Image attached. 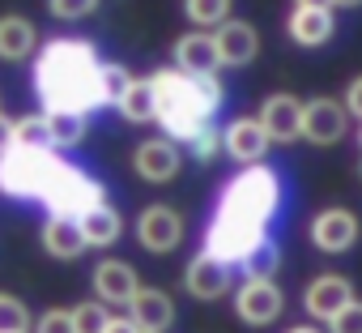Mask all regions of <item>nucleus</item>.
Returning <instances> with one entry per match:
<instances>
[{"instance_id":"12","label":"nucleus","mask_w":362,"mask_h":333,"mask_svg":"<svg viewBox=\"0 0 362 333\" xmlns=\"http://www.w3.org/2000/svg\"><path fill=\"white\" fill-rule=\"evenodd\" d=\"M132 171L145 180V184H170L179 176V145L170 137H153V141H141L136 154H132Z\"/></svg>"},{"instance_id":"30","label":"nucleus","mask_w":362,"mask_h":333,"mask_svg":"<svg viewBox=\"0 0 362 333\" xmlns=\"http://www.w3.org/2000/svg\"><path fill=\"white\" fill-rule=\"evenodd\" d=\"M30 329V312L18 295H5L0 290V333H26Z\"/></svg>"},{"instance_id":"27","label":"nucleus","mask_w":362,"mask_h":333,"mask_svg":"<svg viewBox=\"0 0 362 333\" xmlns=\"http://www.w3.org/2000/svg\"><path fill=\"white\" fill-rule=\"evenodd\" d=\"M13 145L22 149H52V128H47V115H22L13 124Z\"/></svg>"},{"instance_id":"4","label":"nucleus","mask_w":362,"mask_h":333,"mask_svg":"<svg viewBox=\"0 0 362 333\" xmlns=\"http://www.w3.org/2000/svg\"><path fill=\"white\" fill-rule=\"evenodd\" d=\"M56 162H60L56 149L9 145L5 154H0V193H5V197H22V201H39Z\"/></svg>"},{"instance_id":"18","label":"nucleus","mask_w":362,"mask_h":333,"mask_svg":"<svg viewBox=\"0 0 362 333\" xmlns=\"http://www.w3.org/2000/svg\"><path fill=\"white\" fill-rule=\"evenodd\" d=\"M175 69L179 73H218L214 30H188L175 39Z\"/></svg>"},{"instance_id":"34","label":"nucleus","mask_w":362,"mask_h":333,"mask_svg":"<svg viewBox=\"0 0 362 333\" xmlns=\"http://www.w3.org/2000/svg\"><path fill=\"white\" fill-rule=\"evenodd\" d=\"M47 9L64 22H77V18H90L98 9V0H47Z\"/></svg>"},{"instance_id":"39","label":"nucleus","mask_w":362,"mask_h":333,"mask_svg":"<svg viewBox=\"0 0 362 333\" xmlns=\"http://www.w3.org/2000/svg\"><path fill=\"white\" fill-rule=\"evenodd\" d=\"M332 5H341V9H354V5H362V0H332Z\"/></svg>"},{"instance_id":"7","label":"nucleus","mask_w":362,"mask_h":333,"mask_svg":"<svg viewBox=\"0 0 362 333\" xmlns=\"http://www.w3.org/2000/svg\"><path fill=\"white\" fill-rule=\"evenodd\" d=\"M281 307H286V299H281V290H277V282L273 278H247L243 286H239V295H235V312H239V320H247V324H273L277 316H281Z\"/></svg>"},{"instance_id":"36","label":"nucleus","mask_w":362,"mask_h":333,"mask_svg":"<svg viewBox=\"0 0 362 333\" xmlns=\"http://www.w3.org/2000/svg\"><path fill=\"white\" fill-rule=\"evenodd\" d=\"M103 333H136V324H132V320H128V316H111V320H107V329H103Z\"/></svg>"},{"instance_id":"6","label":"nucleus","mask_w":362,"mask_h":333,"mask_svg":"<svg viewBox=\"0 0 362 333\" xmlns=\"http://www.w3.org/2000/svg\"><path fill=\"white\" fill-rule=\"evenodd\" d=\"M264 239H269V227H264V222H252V218L214 210V222H209V231H205V252L218 256V261H226V265L235 269V265H243Z\"/></svg>"},{"instance_id":"15","label":"nucleus","mask_w":362,"mask_h":333,"mask_svg":"<svg viewBox=\"0 0 362 333\" xmlns=\"http://www.w3.org/2000/svg\"><path fill=\"white\" fill-rule=\"evenodd\" d=\"M349 299H354L349 278H341V273H320V278L307 286L303 307H307V316H315V320H332Z\"/></svg>"},{"instance_id":"40","label":"nucleus","mask_w":362,"mask_h":333,"mask_svg":"<svg viewBox=\"0 0 362 333\" xmlns=\"http://www.w3.org/2000/svg\"><path fill=\"white\" fill-rule=\"evenodd\" d=\"M290 333H320L315 324H298V329H290Z\"/></svg>"},{"instance_id":"43","label":"nucleus","mask_w":362,"mask_h":333,"mask_svg":"<svg viewBox=\"0 0 362 333\" xmlns=\"http://www.w3.org/2000/svg\"><path fill=\"white\" fill-rule=\"evenodd\" d=\"M26 333H30V329H26Z\"/></svg>"},{"instance_id":"9","label":"nucleus","mask_w":362,"mask_h":333,"mask_svg":"<svg viewBox=\"0 0 362 333\" xmlns=\"http://www.w3.org/2000/svg\"><path fill=\"white\" fill-rule=\"evenodd\" d=\"M349 128V111L337 98H311L303 103V137L311 145H337Z\"/></svg>"},{"instance_id":"11","label":"nucleus","mask_w":362,"mask_h":333,"mask_svg":"<svg viewBox=\"0 0 362 333\" xmlns=\"http://www.w3.org/2000/svg\"><path fill=\"white\" fill-rule=\"evenodd\" d=\"M214 47H218V64H230V69H243L256 60L260 52V35L252 22H239V18H226L222 26H214Z\"/></svg>"},{"instance_id":"19","label":"nucleus","mask_w":362,"mask_h":333,"mask_svg":"<svg viewBox=\"0 0 362 333\" xmlns=\"http://www.w3.org/2000/svg\"><path fill=\"white\" fill-rule=\"evenodd\" d=\"M184 286H188V295H197V299H222L226 286H230V265L218 261V256H209V252H201V256L188 265Z\"/></svg>"},{"instance_id":"1","label":"nucleus","mask_w":362,"mask_h":333,"mask_svg":"<svg viewBox=\"0 0 362 333\" xmlns=\"http://www.w3.org/2000/svg\"><path fill=\"white\" fill-rule=\"evenodd\" d=\"M35 90L43 111H94L98 107V56L86 39H52L35 56Z\"/></svg>"},{"instance_id":"37","label":"nucleus","mask_w":362,"mask_h":333,"mask_svg":"<svg viewBox=\"0 0 362 333\" xmlns=\"http://www.w3.org/2000/svg\"><path fill=\"white\" fill-rule=\"evenodd\" d=\"M13 145V120L9 115H0V154H5Z\"/></svg>"},{"instance_id":"3","label":"nucleus","mask_w":362,"mask_h":333,"mask_svg":"<svg viewBox=\"0 0 362 333\" xmlns=\"http://www.w3.org/2000/svg\"><path fill=\"white\" fill-rule=\"evenodd\" d=\"M277 205H281V180H277L273 166H264V162H247L243 171L222 188V197H218V210L252 218V222H264V227L273 222Z\"/></svg>"},{"instance_id":"8","label":"nucleus","mask_w":362,"mask_h":333,"mask_svg":"<svg viewBox=\"0 0 362 333\" xmlns=\"http://www.w3.org/2000/svg\"><path fill=\"white\" fill-rule=\"evenodd\" d=\"M136 239H141L145 252H158V256L175 252L179 239H184V218H179L170 205H149L136 218Z\"/></svg>"},{"instance_id":"24","label":"nucleus","mask_w":362,"mask_h":333,"mask_svg":"<svg viewBox=\"0 0 362 333\" xmlns=\"http://www.w3.org/2000/svg\"><path fill=\"white\" fill-rule=\"evenodd\" d=\"M115 111H119L128 124H149V120H153V86H149V77H132V81L124 86Z\"/></svg>"},{"instance_id":"42","label":"nucleus","mask_w":362,"mask_h":333,"mask_svg":"<svg viewBox=\"0 0 362 333\" xmlns=\"http://www.w3.org/2000/svg\"><path fill=\"white\" fill-rule=\"evenodd\" d=\"M358 141H362V132H358Z\"/></svg>"},{"instance_id":"38","label":"nucleus","mask_w":362,"mask_h":333,"mask_svg":"<svg viewBox=\"0 0 362 333\" xmlns=\"http://www.w3.org/2000/svg\"><path fill=\"white\" fill-rule=\"evenodd\" d=\"M294 5H311V9H332V0H294Z\"/></svg>"},{"instance_id":"33","label":"nucleus","mask_w":362,"mask_h":333,"mask_svg":"<svg viewBox=\"0 0 362 333\" xmlns=\"http://www.w3.org/2000/svg\"><path fill=\"white\" fill-rule=\"evenodd\" d=\"M35 333H73L69 307H47L43 316H35Z\"/></svg>"},{"instance_id":"2","label":"nucleus","mask_w":362,"mask_h":333,"mask_svg":"<svg viewBox=\"0 0 362 333\" xmlns=\"http://www.w3.org/2000/svg\"><path fill=\"white\" fill-rule=\"evenodd\" d=\"M153 86V120L166 128L170 141H188L197 128H205L222 103V81L214 73H179L158 69L149 77Z\"/></svg>"},{"instance_id":"21","label":"nucleus","mask_w":362,"mask_h":333,"mask_svg":"<svg viewBox=\"0 0 362 333\" xmlns=\"http://www.w3.org/2000/svg\"><path fill=\"white\" fill-rule=\"evenodd\" d=\"M43 248H47V256H56V261H73V256H81V252H86L81 222L69 218V214H52V218L43 222Z\"/></svg>"},{"instance_id":"14","label":"nucleus","mask_w":362,"mask_h":333,"mask_svg":"<svg viewBox=\"0 0 362 333\" xmlns=\"http://www.w3.org/2000/svg\"><path fill=\"white\" fill-rule=\"evenodd\" d=\"M124 307H128V320L136 324V333H166L170 320H175V303H170V295L149 290V286H136V295H132Z\"/></svg>"},{"instance_id":"23","label":"nucleus","mask_w":362,"mask_h":333,"mask_svg":"<svg viewBox=\"0 0 362 333\" xmlns=\"http://www.w3.org/2000/svg\"><path fill=\"white\" fill-rule=\"evenodd\" d=\"M35 43H39V30L30 18H0V60H26L35 56Z\"/></svg>"},{"instance_id":"41","label":"nucleus","mask_w":362,"mask_h":333,"mask_svg":"<svg viewBox=\"0 0 362 333\" xmlns=\"http://www.w3.org/2000/svg\"><path fill=\"white\" fill-rule=\"evenodd\" d=\"M358 171H362V162H358Z\"/></svg>"},{"instance_id":"26","label":"nucleus","mask_w":362,"mask_h":333,"mask_svg":"<svg viewBox=\"0 0 362 333\" xmlns=\"http://www.w3.org/2000/svg\"><path fill=\"white\" fill-rule=\"evenodd\" d=\"M128 81H132V73H128L124 64H115V60H98V107H115Z\"/></svg>"},{"instance_id":"22","label":"nucleus","mask_w":362,"mask_h":333,"mask_svg":"<svg viewBox=\"0 0 362 333\" xmlns=\"http://www.w3.org/2000/svg\"><path fill=\"white\" fill-rule=\"evenodd\" d=\"M77 222H81L86 248H111V244L119 239V231H124V218H119V210H111L107 201L90 205V210H86Z\"/></svg>"},{"instance_id":"5","label":"nucleus","mask_w":362,"mask_h":333,"mask_svg":"<svg viewBox=\"0 0 362 333\" xmlns=\"http://www.w3.org/2000/svg\"><path fill=\"white\" fill-rule=\"evenodd\" d=\"M52 214H69V218H81L90 205H98V201H107V188L98 184V180H90L81 166H73V162H56L52 166V176H47V188H43V197H39Z\"/></svg>"},{"instance_id":"20","label":"nucleus","mask_w":362,"mask_h":333,"mask_svg":"<svg viewBox=\"0 0 362 333\" xmlns=\"http://www.w3.org/2000/svg\"><path fill=\"white\" fill-rule=\"evenodd\" d=\"M286 35L298 47H320L332 35V9H311V5H294L286 18Z\"/></svg>"},{"instance_id":"10","label":"nucleus","mask_w":362,"mask_h":333,"mask_svg":"<svg viewBox=\"0 0 362 333\" xmlns=\"http://www.w3.org/2000/svg\"><path fill=\"white\" fill-rule=\"evenodd\" d=\"M358 235H362L358 214H354V210H341V205L320 210L315 222H311V244H315L320 252H349V248L358 244Z\"/></svg>"},{"instance_id":"31","label":"nucleus","mask_w":362,"mask_h":333,"mask_svg":"<svg viewBox=\"0 0 362 333\" xmlns=\"http://www.w3.org/2000/svg\"><path fill=\"white\" fill-rule=\"evenodd\" d=\"M328 333H362V299H349L332 320H324Z\"/></svg>"},{"instance_id":"25","label":"nucleus","mask_w":362,"mask_h":333,"mask_svg":"<svg viewBox=\"0 0 362 333\" xmlns=\"http://www.w3.org/2000/svg\"><path fill=\"white\" fill-rule=\"evenodd\" d=\"M52 128V149H73L86 137V111H43Z\"/></svg>"},{"instance_id":"17","label":"nucleus","mask_w":362,"mask_h":333,"mask_svg":"<svg viewBox=\"0 0 362 333\" xmlns=\"http://www.w3.org/2000/svg\"><path fill=\"white\" fill-rule=\"evenodd\" d=\"M141 278L128 261H98L94 265V290H98V303H128L136 295Z\"/></svg>"},{"instance_id":"16","label":"nucleus","mask_w":362,"mask_h":333,"mask_svg":"<svg viewBox=\"0 0 362 333\" xmlns=\"http://www.w3.org/2000/svg\"><path fill=\"white\" fill-rule=\"evenodd\" d=\"M269 132L260 128V120H230L226 124V132H222V149L235 158V162H260L264 154H269Z\"/></svg>"},{"instance_id":"28","label":"nucleus","mask_w":362,"mask_h":333,"mask_svg":"<svg viewBox=\"0 0 362 333\" xmlns=\"http://www.w3.org/2000/svg\"><path fill=\"white\" fill-rule=\"evenodd\" d=\"M184 13L197 30H214L230 18V0H184Z\"/></svg>"},{"instance_id":"29","label":"nucleus","mask_w":362,"mask_h":333,"mask_svg":"<svg viewBox=\"0 0 362 333\" xmlns=\"http://www.w3.org/2000/svg\"><path fill=\"white\" fill-rule=\"evenodd\" d=\"M69 316H73V333H103L107 329V307L98 303V299H90V303H77V307H69Z\"/></svg>"},{"instance_id":"13","label":"nucleus","mask_w":362,"mask_h":333,"mask_svg":"<svg viewBox=\"0 0 362 333\" xmlns=\"http://www.w3.org/2000/svg\"><path fill=\"white\" fill-rule=\"evenodd\" d=\"M256 120L269 132V141H298L303 137V98H294V94H269L260 103Z\"/></svg>"},{"instance_id":"35","label":"nucleus","mask_w":362,"mask_h":333,"mask_svg":"<svg viewBox=\"0 0 362 333\" xmlns=\"http://www.w3.org/2000/svg\"><path fill=\"white\" fill-rule=\"evenodd\" d=\"M345 111L362 120V77H354V81H349V90H345Z\"/></svg>"},{"instance_id":"32","label":"nucleus","mask_w":362,"mask_h":333,"mask_svg":"<svg viewBox=\"0 0 362 333\" xmlns=\"http://www.w3.org/2000/svg\"><path fill=\"white\" fill-rule=\"evenodd\" d=\"M188 145H192V154H197L201 162H209V158L222 149V132H218L214 124H205V128H197V132L188 137Z\"/></svg>"}]
</instances>
